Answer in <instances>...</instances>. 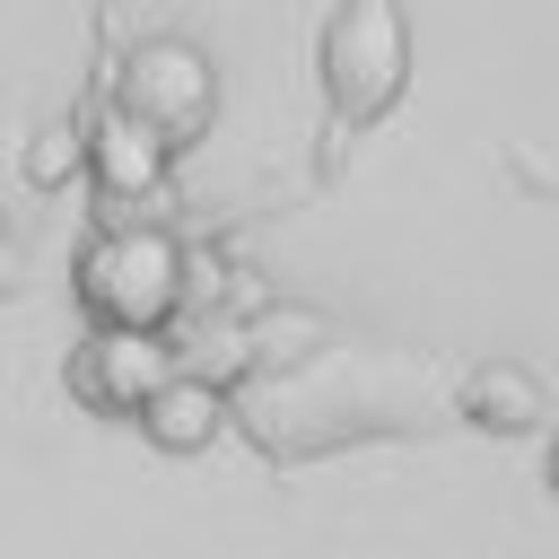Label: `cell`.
<instances>
[{
    "mask_svg": "<svg viewBox=\"0 0 559 559\" xmlns=\"http://www.w3.org/2000/svg\"><path fill=\"white\" fill-rule=\"evenodd\" d=\"M79 306L114 332H166L183 314V288H192V253L157 227V218H122L105 236L79 245V271H70Z\"/></svg>",
    "mask_w": 559,
    "mask_h": 559,
    "instance_id": "obj_1",
    "label": "cell"
},
{
    "mask_svg": "<svg viewBox=\"0 0 559 559\" xmlns=\"http://www.w3.org/2000/svg\"><path fill=\"white\" fill-rule=\"evenodd\" d=\"M323 105L341 122H376L402 105L411 87V26H402V0H341L323 17Z\"/></svg>",
    "mask_w": 559,
    "mask_h": 559,
    "instance_id": "obj_2",
    "label": "cell"
},
{
    "mask_svg": "<svg viewBox=\"0 0 559 559\" xmlns=\"http://www.w3.org/2000/svg\"><path fill=\"white\" fill-rule=\"evenodd\" d=\"M114 105L131 122H148L166 148H192L210 122H218V61L183 35H148L122 52V79H114Z\"/></svg>",
    "mask_w": 559,
    "mask_h": 559,
    "instance_id": "obj_3",
    "label": "cell"
},
{
    "mask_svg": "<svg viewBox=\"0 0 559 559\" xmlns=\"http://www.w3.org/2000/svg\"><path fill=\"white\" fill-rule=\"evenodd\" d=\"M175 376H183V358H175L166 332H114V323L70 341V367H61L70 402H87L96 419H140Z\"/></svg>",
    "mask_w": 559,
    "mask_h": 559,
    "instance_id": "obj_4",
    "label": "cell"
},
{
    "mask_svg": "<svg viewBox=\"0 0 559 559\" xmlns=\"http://www.w3.org/2000/svg\"><path fill=\"white\" fill-rule=\"evenodd\" d=\"M166 166H175V148H166L148 122H131L122 105H105V114L87 122V175H96V192L114 201V227L131 218V201H157V192H166Z\"/></svg>",
    "mask_w": 559,
    "mask_h": 559,
    "instance_id": "obj_5",
    "label": "cell"
},
{
    "mask_svg": "<svg viewBox=\"0 0 559 559\" xmlns=\"http://www.w3.org/2000/svg\"><path fill=\"white\" fill-rule=\"evenodd\" d=\"M454 411H463L472 428H489V437H524V428L550 419V384H542L524 358H480V367H463Z\"/></svg>",
    "mask_w": 559,
    "mask_h": 559,
    "instance_id": "obj_6",
    "label": "cell"
},
{
    "mask_svg": "<svg viewBox=\"0 0 559 559\" xmlns=\"http://www.w3.org/2000/svg\"><path fill=\"white\" fill-rule=\"evenodd\" d=\"M218 428H227V393L201 384V376H175V384L140 411V437H148L157 454H210Z\"/></svg>",
    "mask_w": 559,
    "mask_h": 559,
    "instance_id": "obj_7",
    "label": "cell"
},
{
    "mask_svg": "<svg viewBox=\"0 0 559 559\" xmlns=\"http://www.w3.org/2000/svg\"><path fill=\"white\" fill-rule=\"evenodd\" d=\"M17 175H26L35 192H70V183L87 175V122H70V114L35 122L26 148H17Z\"/></svg>",
    "mask_w": 559,
    "mask_h": 559,
    "instance_id": "obj_8",
    "label": "cell"
},
{
    "mask_svg": "<svg viewBox=\"0 0 559 559\" xmlns=\"http://www.w3.org/2000/svg\"><path fill=\"white\" fill-rule=\"evenodd\" d=\"M175 358H183V376H201V384H218V393H227V384L253 367V332H245V323H227V314H210L192 341H175Z\"/></svg>",
    "mask_w": 559,
    "mask_h": 559,
    "instance_id": "obj_9",
    "label": "cell"
},
{
    "mask_svg": "<svg viewBox=\"0 0 559 559\" xmlns=\"http://www.w3.org/2000/svg\"><path fill=\"white\" fill-rule=\"evenodd\" d=\"M245 332H253V367H262V358H280V367H297V358H314V349L332 341V323H323V314H306V306H280V314H253Z\"/></svg>",
    "mask_w": 559,
    "mask_h": 559,
    "instance_id": "obj_10",
    "label": "cell"
},
{
    "mask_svg": "<svg viewBox=\"0 0 559 559\" xmlns=\"http://www.w3.org/2000/svg\"><path fill=\"white\" fill-rule=\"evenodd\" d=\"M542 480H550V498H559V437H550V454H542Z\"/></svg>",
    "mask_w": 559,
    "mask_h": 559,
    "instance_id": "obj_11",
    "label": "cell"
}]
</instances>
